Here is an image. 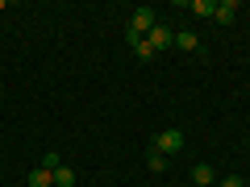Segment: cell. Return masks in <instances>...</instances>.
<instances>
[{"label": "cell", "instance_id": "1", "mask_svg": "<svg viewBox=\"0 0 250 187\" xmlns=\"http://www.w3.org/2000/svg\"><path fill=\"white\" fill-rule=\"evenodd\" d=\"M154 150H163L171 158V154L184 150V129H163V133H154Z\"/></svg>", "mask_w": 250, "mask_h": 187}, {"label": "cell", "instance_id": "2", "mask_svg": "<svg viewBox=\"0 0 250 187\" xmlns=\"http://www.w3.org/2000/svg\"><path fill=\"white\" fill-rule=\"evenodd\" d=\"M154 25H159V21H154V9H134V17H129V29H125V34H134V37H146Z\"/></svg>", "mask_w": 250, "mask_h": 187}, {"label": "cell", "instance_id": "3", "mask_svg": "<svg viewBox=\"0 0 250 187\" xmlns=\"http://www.w3.org/2000/svg\"><path fill=\"white\" fill-rule=\"evenodd\" d=\"M171 42H175V29H167V25H154L150 34H146V46H150L154 54H159V50H167Z\"/></svg>", "mask_w": 250, "mask_h": 187}, {"label": "cell", "instance_id": "4", "mask_svg": "<svg viewBox=\"0 0 250 187\" xmlns=\"http://www.w3.org/2000/svg\"><path fill=\"white\" fill-rule=\"evenodd\" d=\"M233 17H238V0H217V9H213L217 25H233Z\"/></svg>", "mask_w": 250, "mask_h": 187}, {"label": "cell", "instance_id": "5", "mask_svg": "<svg viewBox=\"0 0 250 187\" xmlns=\"http://www.w3.org/2000/svg\"><path fill=\"white\" fill-rule=\"evenodd\" d=\"M171 46H175V50H188V54H196V50H200V37L192 34V29H179Z\"/></svg>", "mask_w": 250, "mask_h": 187}, {"label": "cell", "instance_id": "6", "mask_svg": "<svg viewBox=\"0 0 250 187\" xmlns=\"http://www.w3.org/2000/svg\"><path fill=\"white\" fill-rule=\"evenodd\" d=\"M25 183L29 187H54V170H46V167H34L25 175Z\"/></svg>", "mask_w": 250, "mask_h": 187}, {"label": "cell", "instance_id": "7", "mask_svg": "<svg viewBox=\"0 0 250 187\" xmlns=\"http://www.w3.org/2000/svg\"><path fill=\"white\" fill-rule=\"evenodd\" d=\"M213 167H208V162H196V167H192V183H196V187H208V183H213Z\"/></svg>", "mask_w": 250, "mask_h": 187}, {"label": "cell", "instance_id": "8", "mask_svg": "<svg viewBox=\"0 0 250 187\" xmlns=\"http://www.w3.org/2000/svg\"><path fill=\"white\" fill-rule=\"evenodd\" d=\"M54 187H75V170L67 167V162H62V167L54 170Z\"/></svg>", "mask_w": 250, "mask_h": 187}, {"label": "cell", "instance_id": "9", "mask_svg": "<svg viewBox=\"0 0 250 187\" xmlns=\"http://www.w3.org/2000/svg\"><path fill=\"white\" fill-rule=\"evenodd\" d=\"M146 167H150V170H159V175H163V170H167V154H163V150H154V146H150V154H146Z\"/></svg>", "mask_w": 250, "mask_h": 187}, {"label": "cell", "instance_id": "10", "mask_svg": "<svg viewBox=\"0 0 250 187\" xmlns=\"http://www.w3.org/2000/svg\"><path fill=\"white\" fill-rule=\"evenodd\" d=\"M217 0H192V17H213Z\"/></svg>", "mask_w": 250, "mask_h": 187}, {"label": "cell", "instance_id": "11", "mask_svg": "<svg viewBox=\"0 0 250 187\" xmlns=\"http://www.w3.org/2000/svg\"><path fill=\"white\" fill-rule=\"evenodd\" d=\"M42 167H46V170H59L62 162H59V154H54V150H46V154H42Z\"/></svg>", "mask_w": 250, "mask_h": 187}, {"label": "cell", "instance_id": "12", "mask_svg": "<svg viewBox=\"0 0 250 187\" xmlns=\"http://www.w3.org/2000/svg\"><path fill=\"white\" fill-rule=\"evenodd\" d=\"M134 54H138V58H142V62H150V58H154V50H150V46H146V37H142V42L134 46Z\"/></svg>", "mask_w": 250, "mask_h": 187}, {"label": "cell", "instance_id": "13", "mask_svg": "<svg viewBox=\"0 0 250 187\" xmlns=\"http://www.w3.org/2000/svg\"><path fill=\"white\" fill-rule=\"evenodd\" d=\"M221 187H246V179H242V175H225Z\"/></svg>", "mask_w": 250, "mask_h": 187}]
</instances>
